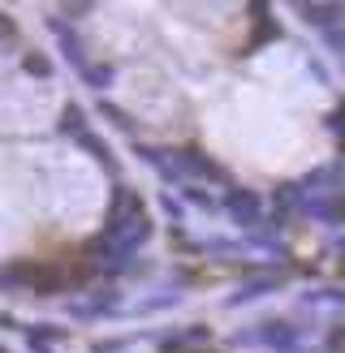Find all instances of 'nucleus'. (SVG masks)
Here are the masks:
<instances>
[{
  "label": "nucleus",
  "mask_w": 345,
  "mask_h": 353,
  "mask_svg": "<svg viewBox=\"0 0 345 353\" xmlns=\"http://www.w3.org/2000/svg\"><path fill=\"white\" fill-rule=\"evenodd\" d=\"M255 34H250V43H246V52H255L259 43H272V39H281V22H276V17H264L268 9L264 5H255Z\"/></svg>",
  "instance_id": "obj_13"
},
{
  "label": "nucleus",
  "mask_w": 345,
  "mask_h": 353,
  "mask_svg": "<svg viewBox=\"0 0 345 353\" xmlns=\"http://www.w3.org/2000/svg\"><path fill=\"white\" fill-rule=\"evenodd\" d=\"M0 353H9V349H0Z\"/></svg>",
  "instance_id": "obj_31"
},
{
  "label": "nucleus",
  "mask_w": 345,
  "mask_h": 353,
  "mask_svg": "<svg viewBox=\"0 0 345 353\" xmlns=\"http://www.w3.org/2000/svg\"><path fill=\"white\" fill-rule=\"evenodd\" d=\"M337 172H341V181H345V151H341V160H337Z\"/></svg>",
  "instance_id": "obj_28"
},
{
  "label": "nucleus",
  "mask_w": 345,
  "mask_h": 353,
  "mask_svg": "<svg viewBox=\"0 0 345 353\" xmlns=\"http://www.w3.org/2000/svg\"><path fill=\"white\" fill-rule=\"evenodd\" d=\"M324 39H328V48H337L341 57H345V26H333V30H324Z\"/></svg>",
  "instance_id": "obj_24"
},
{
  "label": "nucleus",
  "mask_w": 345,
  "mask_h": 353,
  "mask_svg": "<svg viewBox=\"0 0 345 353\" xmlns=\"http://www.w3.org/2000/svg\"><path fill=\"white\" fill-rule=\"evenodd\" d=\"M302 203H306V194L298 190V181H285V185H276V194H272V216L289 220L293 211H302Z\"/></svg>",
  "instance_id": "obj_9"
},
{
  "label": "nucleus",
  "mask_w": 345,
  "mask_h": 353,
  "mask_svg": "<svg viewBox=\"0 0 345 353\" xmlns=\"http://www.w3.org/2000/svg\"><path fill=\"white\" fill-rule=\"evenodd\" d=\"M302 306H345V293L341 289H315V293H302Z\"/></svg>",
  "instance_id": "obj_19"
},
{
  "label": "nucleus",
  "mask_w": 345,
  "mask_h": 353,
  "mask_svg": "<svg viewBox=\"0 0 345 353\" xmlns=\"http://www.w3.org/2000/svg\"><path fill=\"white\" fill-rule=\"evenodd\" d=\"M168 160H172V176H177V185H203V181H212V185H229V172H224L212 155H203L199 147H186V151H168Z\"/></svg>",
  "instance_id": "obj_2"
},
{
  "label": "nucleus",
  "mask_w": 345,
  "mask_h": 353,
  "mask_svg": "<svg viewBox=\"0 0 345 353\" xmlns=\"http://www.w3.org/2000/svg\"><path fill=\"white\" fill-rule=\"evenodd\" d=\"M99 117L108 121L112 130H121V134H134V117H130L126 108H117V103H108V99H99Z\"/></svg>",
  "instance_id": "obj_16"
},
{
  "label": "nucleus",
  "mask_w": 345,
  "mask_h": 353,
  "mask_svg": "<svg viewBox=\"0 0 345 353\" xmlns=\"http://www.w3.org/2000/svg\"><path fill=\"white\" fill-rule=\"evenodd\" d=\"M181 199L190 203V207H199V211H207V216H216V211H220V199H216V194H207L203 185H181Z\"/></svg>",
  "instance_id": "obj_15"
},
{
  "label": "nucleus",
  "mask_w": 345,
  "mask_h": 353,
  "mask_svg": "<svg viewBox=\"0 0 345 353\" xmlns=\"http://www.w3.org/2000/svg\"><path fill=\"white\" fill-rule=\"evenodd\" d=\"M22 69H26L30 78H52V69H57V65H52L43 52H26V57H22Z\"/></svg>",
  "instance_id": "obj_18"
},
{
  "label": "nucleus",
  "mask_w": 345,
  "mask_h": 353,
  "mask_svg": "<svg viewBox=\"0 0 345 353\" xmlns=\"http://www.w3.org/2000/svg\"><path fill=\"white\" fill-rule=\"evenodd\" d=\"M181 302V293H155V297H143V302H138L134 310L138 314H151V310H164V306H177Z\"/></svg>",
  "instance_id": "obj_20"
},
{
  "label": "nucleus",
  "mask_w": 345,
  "mask_h": 353,
  "mask_svg": "<svg viewBox=\"0 0 345 353\" xmlns=\"http://www.w3.org/2000/svg\"><path fill=\"white\" fill-rule=\"evenodd\" d=\"M78 78H82L86 86H91V91H99V95H103V91L112 86V78H117V74H112V65H103V61H91V65H86Z\"/></svg>",
  "instance_id": "obj_14"
},
{
  "label": "nucleus",
  "mask_w": 345,
  "mask_h": 353,
  "mask_svg": "<svg viewBox=\"0 0 345 353\" xmlns=\"http://www.w3.org/2000/svg\"><path fill=\"white\" fill-rule=\"evenodd\" d=\"M333 250H337V254H345V237H341V241H337V245H333Z\"/></svg>",
  "instance_id": "obj_30"
},
{
  "label": "nucleus",
  "mask_w": 345,
  "mask_h": 353,
  "mask_svg": "<svg viewBox=\"0 0 345 353\" xmlns=\"http://www.w3.org/2000/svg\"><path fill=\"white\" fill-rule=\"evenodd\" d=\"M13 43H17V26L0 13V48H13Z\"/></svg>",
  "instance_id": "obj_23"
},
{
  "label": "nucleus",
  "mask_w": 345,
  "mask_h": 353,
  "mask_svg": "<svg viewBox=\"0 0 345 353\" xmlns=\"http://www.w3.org/2000/svg\"><path fill=\"white\" fill-rule=\"evenodd\" d=\"M281 289V276H272V272H264V276H255V280H241V285L224 297V306L229 310H237V306H250V302H264L268 293H276Z\"/></svg>",
  "instance_id": "obj_5"
},
{
  "label": "nucleus",
  "mask_w": 345,
  "mask_h": 353,
  "mask_svg": "<svg viewBox=\"0 0 345 353\" xmlns=\"http://www.w3.org/2000/svg\"><path fill=\"white\" fill-rule=\"evenodd\" d=\"M91 353H121V341H99Z\"/></svg>",
  "instance_id": "obj_26"
},
{
  "label": "nucleus",
  "mask_w": 345,
  "mask_h": 353,
  "mask_svg": "<svg viewBox=\"0 0 345 353\" xmlns=\"http://www.w3.org/2000/svg\"><path fill=\"white\" fill-rule=\"evenodd\" d=\"M121 306V293H112V289H103V293H91V297H82V302H69V314L74 319H99V314H117Z\"/></svg>",
  "instance_id": "obj_6"
},
{
  "label": "nucleus",
  "mask_w": 345,
  "mask_h": 353,
  "mask_svg": "<svg viewBox=\"0 0 345 353\" xmlns=\"http://www.w3.org/2000/svg\"><path fill=\"white\" fill-rule=\"evenodd\" d=\"M341 61H345V57H341Z\"/></svg>",
  "instance_id": "obj_32"
},
{
  "label": "nucleus",
  "mask_w": 345,
  "mask_h": 353,
  "mask_svg": "<svg viewBox=\"0 0 345 353\" xmlns=\"http://www.w3.org/2000/svg\"><path fill=\"white\" fill-rule=\"evenodd\" d=\"M298 216L315 220V224H333V228L345 224V190H337V194H315V199H306Z\"/></svg>",
  "instance_id": "obj_4"
},
{
  "label": "nucleus",
  "mask_w": 345,
  "mask_h": 353,
  "mask_svg": "<svg viewBox=\"0 0 345 353\" xmlns=\"http://www.w3.org/2000/svg\"><path fill=\"white\" fill-rule=\"evenodd\" d=\"M48 30L57 34V43H61V57H65V61H69V65H74L78 74H82V69L91 65V57H86V48H82V39L74 34V26H65L61 17H52V22H48Z\"/></svg>",
  "instance_id": "obj_7"
},
{
  "label": "nucleus",
  "mask_w": 345,
  "mask_h": 353,
  "mask_svg": "<svg viewBox=\"0 0 345 353\" xmlns=\"http://www.w3.org/2000/svg\"><path fill=\"white\" fill-rule=\"evenodd\" d=\"M78 147H82L86 155H91V160H95V164H99L103 172H112V176H117V155H112V147L103 143V138H95L91 130H86V134L78 138Z\"/></svg>",
  "instance_id": "obj_11"
},
{
  "label": "nucleus",
  "mask_w": 345,
  "mask_h": 353,
  "mask_svg": "<svg viewBox=\"0 0 345 353\" xmlns=\"http://www.w3.org/2000/svg\"><path fill=\"white\" fill-rule=\"evenodd\" d=\"M220 211H224V216H229L233 224L250 228V233H255L259 224H264V203H259V194H255V190H229V194L220 199Z\"/></svg>",
  "instance_id": "obj_3"
},
{
  "label": "nucleus",
  "mask_w": 345,
  "mask_h": 353,
  "mask_svg": "<svg viewBox=\"0 0 345 353\" xmlns=\"http://www.w3.org/2000/svg\"><path fill=\"white\" fill-rule=\"evenodd\" d=\"M298 13L306 26H319V30H333L345 22V5H298Z\"/></svg>",
  "instance_id": "obj_10"
},
{
  "label": "nucleus",
  "mask_w": 345,
  "mask_h": 353,
  "mask_svg": "<svg viewBox=\"0 0 345 353\" xmlns=\"http://www.w3.org/2000/svg\"><path fill=\"white\" fill-rule=\"evenodd\" d=\"M237 349H268V353H298L302 345V327H293L285 319H268V323H259L250 332H237L233 336Z\"/></svg>",
  "instance_id": "obj_1"
},
{
  "label": "nucleus",
  "mask_w": 345,
  "mask_h": 353,
  "mask_svg": "<svg viewBox=\"0 0 345 353\" xmlns=\"http://www.w3.org/2000/svg\"><path fill=\"white\" fill-rule=\"evenodd\" d=\"M324 353H345V323H333L324 332Z\"/></svg>",
  "instance_id": "obj_21"
},
{
  "label": "nucleus",
  "mask_w": 345,
  "mask_h": 353,
  "mask_svg": "<svg viewBox=\"0 0 345 353\" xmlns=\"http://www.w3.org/2000/svg\"><path fill=\"white\" fill-rule=\"evenodd\" d=\"M30 345V353H52V345H43V341H26Z\"/></svg>",
  "instance_id": "obj_27"
},
{
  "label": "nucleus",
  "mask_w": 345,
  "mask_h": 353,
  "mask_svg": "<svg viewBox=\"0 0 345 353\" xmlns=\"http://www.w3.org/2000/svg\"><path fill=\"white\" fill-rule=\"evenodd\" d=\"M0 327H13V319H9V314H0Z\"/></svg>",
  "instance_id": "obj_29"
},
{
  "label": "nucleus",
  "mask_w": 345,
  "mask_h": 353,
  "mask_svg": "<svg viewBox=\"0 0 345 353\" xmlns=\"http://www.w3.org/2000/svg\"><path fill=\"white\" fill-rule=\"evenodd\" d=\"M207 341H212V327H203V323H186L181 332H168V336H160V353H186V349L207 345Z\"/></svg>",
  "instance_id": "obj_8"
},
{
  "label": "nucleus",
  "mask_w": 345,
  "mask_h": 353,
  "mask_svg": "<svg viewBox=\"0 0 345 353\" xmlns=\"http://www.w3.org/2000/svg\"><path fill=\"white\" fill-rule=\"evenodd\" d=\"M164 211L172 216V224H181V220H186V207H181L177 199H172V194H164Z\"/></svg>",
  "instance_id": "obj_25"
},
{
  "label": "nucleus",
  "mask_w": 345,
  "mask_h": 353,
  "mask_svg": "<svg viewBox=\"0 0 345 353\" xmlns=\"http://www.w3.org/2000/svg\"><path fill=\"white\" fill-rule=\"evenodd\" d=\"M328 130H333V134L341 138V143H345V103H341V108H333V112H328Z\"/></svg>",
  "instance_id": "obj_22"
},
{
  "label": "nucleus",
  "mask_w": 345,
  "mask_h": 353,
  "mask_svg": "<svg viewBox=\"0 0 345 353\" xmlns=\"http://www.w3.org/2000/svg\"><path fill=\"white\" fill-rule=\"evenodd\" d=\"M57 134H65V138H74V143H78V138L86 134V108H82V103H65V108H61V121H57Z\"/></svg>",
  "instance_id": "obj_12"
},
{
  "label": "nucleus",
  "mask_w": 345,
  "mask_h": 353,
  "mask_svg": "<svg viewBox=\"0 0 345 353\" xmlns=\"http://www.w3.org/2000/svg\"><path fill=\"white\" fill-rule=\"evenodd\" d=\"M22 332H26V341H43V345H57V341L69 336V332L57 327V323H30V327H22Z\"/></svg>",
  "instance_id": "obj_17"
}]
</instances>
